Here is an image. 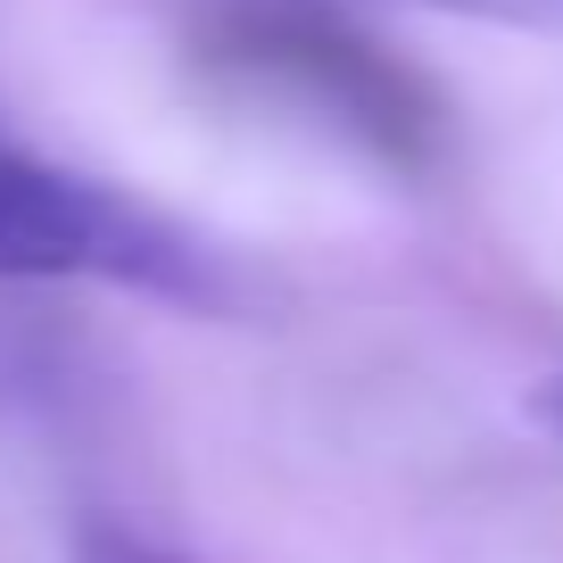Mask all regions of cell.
Here are the masks:
<instances>
[{"label":"cell","instance_id":"1","mask_svg":"<svg viewBox=\"0 0 563 563\" xmlns=\"http://www.w3.org/2000/svg\"><path fill=\"white\" fill-rule=\"evenodd\" d=\"M0 282H124L199 299V257L133 199L0 141Z\"/></svg>","mask_w":563,"mask_h":563},{"label":"cell","instance_id":"4","mask_svg":"<svg viewBox=\"0 0 563 563\" xmlns=\"http://www.w3.org/2000/svg\"><path fill=\"white\" fill-rule=\"evenodd\" d=\"M422 9H456V18L522 25V34H563V0H422Z\"/></svg>","mask_w":563,"mask_h":563},{"label":"cell","instance_id":"2","mask_svg":"<svg viewBox=\"0 0 563 563\" xmlns=\"http://www.w3.org/2000/svg\"><path fill=\"white\" fill-rule=\"evenodd\" d=\"M241 51H249V67H265V75H282V84H299L307 100L356 117L373 141H389V150L422 124V100L398 84V67H382L356 34H332V25H316V18H282L274 9V18H257L241 34Z\"/></svg>","mask_w":563,"mask_h":563},{"label":"cell","instance_id":"5","mask_svg":"<svg viewBox=\"0 0 563 563\" xmlns=\"http://www.w3.org/2000/svg\"><path fill=\"white\" fill-rule=\"evenodd\" d=\"M539 422H547V431H555V440H563V373H555V382L539 389Z\"/></svg>","mask_w":563,"mask_h":563},{"label":"cell","instance_id":"3","mask_svg":"<svg viewBox=\"0 0 563 563\" xmlns=\"http://www.w3.org/2000/svg\"><path fill=\"white\" fill-rule=\"evenodd\" d=\"M75 563H191V555L141 539V530H124V522H91L84 539H75Z\"/></svg>","mask_w":563,"mask_h":563}]
</instances>
